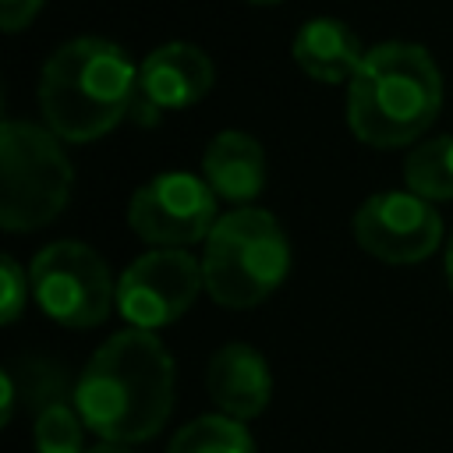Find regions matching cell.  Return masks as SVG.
I'll list each match as a JSON object with an SVG mask.
<instances>
[{"mask_svg": "<svg viewBox=\"0 0 453 453\" xmlns=\"http://www.w3.org/2000/svg\"><path fill=\"white\" fill-rule=\"evenodd\" d=\"M354 241L379 262L414 265L442 244V216L414 191H379L357 205Z\"/></svg>", "mask_w": 453, "mask_h": 453, "instance_id": "cell-9", "label": "cell"}, {"mask_svg": "<svg viewBox=\"0 0 453 453\" xmlns=\"http://www.w3.org/2000/svg\"><path fill=\"white\" fill-rule=\"evenodd\" d=\"M138 67L127 50L103 35H78L57 46L39 74V106L60 142H96L131 117Z\"/></svg>", "mask_w": 453, "mask_h": 453, "instance_id": "cell-2", "label": "cell"}, {"mask_svg": "<svg viewBox=\"0 0 453 453\" xmlns=\"http://www.w3.org/2000/svg\"><path fill=\"white\" fill-rule=\"evenodd\" d=\"M166 453H258L244 421L226 414H202L173 432Z\"/></svg>", "mask_w": 453, "mask_h": 453, "instance_id": "cell-15", "label": "cell"}, {"mask_svg": "<svg viewBox=\"0 0 453 453\" xmlns=\"http://www.w3.org/2000/svg\"><path fill=\"white\" fill-rule=\"evenodd\" d=\"M248 4H258V7H273V4H283V0H248Z\"/></svg>", "mask_w": 453, "mask_h": 453, "instance_id": "cell-21", "label": "cell"}, {"mask_svg": "<svg viewBox=\"0 0 453 453\" xmlns=\"http://www.w3.org/2000/svg\"><path fill=\"white\" fill-rule=\"evenodd\" d=\"M205 290L202 262L188 248H152L117 280V311L131 329L156 333L177 322Z\"/></svg>", "mask_w": 453, "mask_h": 453, "instance_id": "cell-7", "label": "cell"}, {"mask_svg": "<svg viewBox=\"0 0 453 453\" xmlns=\"http://www.w3.org/2000/svg\"><path fill=\"white\" fill-rule=\"evenodd\" d=\"M446 283H449V290H453V234H449V241H446Z\"/></svg>", "mask_w": 453, "mask_h": 453, "instance_id": "cell-20", "label": "cell"}, {"mask_svg": "<svg viewBox=\"0 0 453 453\" xmlns=\"http://www.w3.org/2000/svg\"><path fill=\"white\" fill-rule=\"evenodd\" d=\"M294 64L322 85H340L357 74L361 60H365V46L357 39V32L336 18H311L297 28L294 35Z\"/></svg>", "mask_w": 453, "mask_h": 453, "instance_id": "cell-13", "label": "cell"}, {"mask_svg": "<svg viewBox=\"0 0 453 453\" xmlns=\"http://www.w3.org/2000/svg\"><path fill=\"white\" fill-rule=\"evenodd\" d=\"M442 106V74L418 42H379L347 85V127L372 149L411 145Z\"/></svg>", "mask_w": 453, "mask_h": 453, "instance_id": "cell-3", "label": "cell"}, {"mask_svg": "<svg viewBox=\"0 0 453 453\" xmlns=\"http://www.w3.org/2000/svg\"><path fill=\"white\" fill-rule=\"evenodd\" d=\"M202 177L216 198L234 202L237 209L262 195L265 188V152L262 142L248 131H219L202 152Z\"/></svg>", "mask_w": 453, "mask_h": 453, "instance_id": "cell-12", "label": "cell"}, {"mask_svg": "<svg viewBox=\"0 0 453 453\" xmlns=\"http://www.w3.org/2000/svg\"><path fill=\"white\" fill-rule=\"evenodd\" d=\"M216 205L219 198L205 177L188 170H166L131 195L127 223L152 248H188L195 241L205 244L219 219Z\"/></svg>", "mask_w": 453, "mask_h": 453, "instance_id": "cell-8", "label": "cell"}, {"mask_svg": "<svg viewBox=\"0 0 453 453\" xmlns=\"http://www.w3.org/2000/svg\"><path fill=\"white\" fill-rule=\"evenodd\" d=\"M403 184L407 191L428 202H449L453 198V134H435L414 145L411 156L403 159Z\"/></svg>", "mask_w": 453, "mask_h": 453, "instance_id": "cell-14", "label": "cell"}, {"mask_svg": "<svg viewBox=\"0 0 453 453\" xmlns=\"http://www.w3.org/2000/svg\"><path fill=\"white\" fill-rule=\"evenodd\" d=\"M39 11H42V0H0V28L21 32L35 21Z\"/></svg>", "mask_w": 453, "mask_h": 453, "instance_id": "cell-18", "label": "cell"}, {"mask_svg": "<svg viewBox=\"0 0 453 453\" xmlns=\"http://www.w3.org/2000/svg\"><path fill=\"white\" fill-rule=\"evenodd\" d=\"M205 386L219 414L234 421H251L269 407L273 372L251 343H223L209 357Z\"/></svg>", "mask_w": 453, "mask_h": 453, "instance_id": "cell-11", "label": "cell"}, {"mask_svg": "<svg viewBox=\"0 0 453 453\" xmlns=\"http://www.w3.org/2000/svg\"><path fill=\"white\" fill-rule=\"evenodd\" d=\"M71 393L85 428L103 442H145L173 411V357L156 333L127 326L88 357Z\"/></svg>", "mask_w": 453, "mask_h": 453, "instance_id": "cell-1", "label": "cell"}, {"mask_svg": "<svg viewBox=\"0 0 453 453\" xmlns=\"http://www.w3.org/2000/svg\"><path fill=\"white\" fill-rule=\"evenodd\" d=\"M32 297L35 304L67 329H96L110 319L117 304V283L96 248L81 241L46 244L32 265Z\"/></svg>", "mask_w": 453, "mask_h": 453, "instance_id": "cell-6", "label": "cell"}, {"mask_svg": "<svg viewBox=\"0 0 453 453\" xmlns=\"http://www.w3.org/2000/svg\"><path fill=\"white\" fill-rule=\"evenodd\" d=\"M0 269H4V297H0V319L11 326L18 315H21V308H25V301H28V290H32V280H28V273L11 258V255H4L0 258Z\"/></svg>", "mask_w": 453, "mask_h": 453, "instance_id": "cell-17", "label": "cell"}, {"mask_svg": "<svg viewBox=\"0 0 453 453\" xmlns=\"http://www.w3.org/2000/svg\"><path fill=\"white\" fill-rule=\"evenodd\" d=\"M74 170L60 138L46 124H0V226L39 230L53 223L71 198Z\"/></svg>", "mask_w": 453, "mask_h": 453, "instance_id": "cell-5", "label": "cell"}, {"mask_svg": "<svg viewBox=\"0 0 453 453\" xmlns=\"http://www.w3.org/2000/svg\"><path fill=\"white\" fill-rule=\"evenodd\" d=\"M212 88V60L195 42H163L138 67V96L131 120L138 127H156L166 113L188 110Z\"/></svg>", "mask_w": 453, "mask_h": 453, "instance_id": "cell-10", "label": "cell"}, {"mask_svg": "<svg viewBox=\"0 0 453 453\" xmlns=\"http://www.w3.org/2000/svg\"><path fill=\"white\" fill-rule=\"evenodd\" d=\"M85 453H134V449L131 446H120V442H99V446H92Z\"/></svg>", "mask_w": 453, "mask_h": 453, "instance_id": "cell-19", "label": "cell"}, {"mask_svg": "<svg viewBox=\"0 0 453 453\" xmlns=\"http://www.w3.org/2000/svg\"><path fill=\"white\" fill-rule=\"evenodd\" d=\"M81 428H85V421H81L74 400L50 403V407L35 411V425H32L35 449L39 453H85Z\"/></svg>", "mask_w": 453, "mask_h": 453, "instance_id": "cell-16", "label": "cell"}, {"mask_svg": "<svg viewBox=\"0 0 453 453\" xmlns=\"http://www.w3.org/2000/svg\"><path fill=\"white\" fill-rule=\"evenodd\" d=\"M290 273V241L273 212L241 205L223 212L202 244L205 290L223 308H255Z\"/></svg>", "mask_w": 453, "mask_h": 453, "instance_id": "cell-4", "label": "cell"}]
</instances>
